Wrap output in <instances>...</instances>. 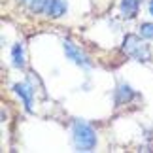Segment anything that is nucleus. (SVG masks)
Instances as JSON below:
<instances>
[{
  "label": "nucleus",
  "mask_w": 153,
  "mask_h": 153,
  "mask_svg": "<svg viewBox=\"0 0 153 153\" xmlns=\"http://www.w3.org/2000/svg\"><path fill=\"white\" fill-rule=\"evenodd\" d=\"M72 142L78 151H93L97 148L95 128L81 119H74L72 121Z\"/></svg>",
  "instance_id": "obj_1"
},
{
  "label": "nucleus",
  "mask_w": 153,
  "mask_h": 153,
  "mask_svg": "<svg viewBox=\"0 0 153 153\" xmlns=\"http://www.w3.org/2000/svg\"><path fill=\"white\" fill-rule=\"evenodd\" d=\"M123 51H125V55H128L131 59H134V61H138V62H148L151 59L148 44H144L136 34L125 36V40H123Z\"/></svg>",
  "instance_id": "obj_2"
},
{
  "label": "nucleus",
  "mask_w": 153,
  "mask_h": 153,
  "mask_svg": "<svg viewBox=\"0 0 153 153\" xmlns=\"http://www.w3.org/2000/svg\"><path fill=\"white\" fill-rule=\"evenodd\" d=\"M62 48H64V55H66L74 64H78V66H81V68H91V66H93L91 59L87 57L74 42H70L68 38L62 40Z\"/></svg>",
  "instance_id": "obj_3"
},
{
  "label": "nucleus",
  "mask_w": 153,
  "mask_h": 153,
  "mask_svg": "<svg viewBox=\"0 0 153 153\" xmlns=\"http://www.w3.org/2000/svg\"><path fill=\"white\" fill-rule=\"evenodd\" d=\"M13 93L17 97L23 100V104H25V110L28 111V114H32V104H34V89L28 83H13Z\"/></svg>",
  "instance_id": "obj_4"
},
{
  "label": "nucleus",
  "mask_w": 153,
  "mask_h": 153,
  "mask_svg": "<svg viewBox=\"0 0 153 153\" xmlns=\"http://www.w3.org/2000/svg\"><path fill=\"white\" fill-rule=\"evenodd\" d=\"M136 98V93L132 91V87L128 83H119L115 89V95H114V100L115 106H123V104H128L131 100Z\"/></svg>",
  "instance_id": "obj_5"
},
{
  "label": "nucleus",
  "mask_w": 153,
  "mask_h": 153,
  "mask_svg": "<svg viewBox=\"0 0 153 153\" xmlns=\"http://www.w3.org/2000/svg\"><path fill=\"white\" fill-rule=\"evenodd\" d=\"M66 10H68L66 0H48L44 15H48V17H53V19H57V17H62L64 13H66Z\"/></svg>",
  "instance_id": "obj_6"
},
{
  "label": "nucleus",
  "mask_w": 153,
  "mask_h": 153,
  "mask_svg": "<svg viewBox=\"0 0 153 153\" xmlns=\"http://www.w3.org/2000/svg\"><path fill=\"white\" fill-rule=\"evenodd\" d=\"M140 4H142V0H121V6H119L121 15L125 19H134L138 15Z\"/></svg>",
  "instance_id": "obj_7"
},
{
  "label": "nucleus",
  "mask_w": 153,
  "mask_h": 153,
  "mask_svg": "<svg viewBox=\"0 0 153 153\" xmlns=\"http://www.w3.org/2000/svg\"><path fill=\"white\" fill-rule=\"evenodd\" d=\"M11 64H13V68H19V70L25 68V51H23L21 42H17L11 48Z\"/></svg>",
  "instance_id": "obj_8"
},
{
  "label": "nucleus",
  "mask_w": 153,
  "mask_h": 153,
  "mask_svg": "<svg viewBox=\"0 0 153 153\" xmlns=\"http://www.w3.org/2000/svg\"><path fill=\"white\" fill-rule=\"evenodd\" d=\"M23 2L28 6V10H30L32 13H44L48 0H23Z\"/></svg>",
  "instance_id": "obj_9"
},
{
  "label": "nucleus",
  "mask_w": 153,
  "mask_h": 153,
  "mask_svg": "<svg viewBox=\"0 0 153 153\" xmlns=\"http://www.w3.org/2000/svg\"><path fill=\"white\" fill-rule=\"evenodd\" d=\"M140 34H142V38L153 40V23H142L140 25Z\"/></svg>",
  "instance_id": "obj_10"
},
{
  "label": "nucleus",
  "mask_w": 153,
  "mask_h": 153,
  "mask_svg": "<svg viewBox=\"0 0 153 153\" xmlns=\"http://www.w3.org/2000/svg\"><path fill=\"white\" fill-rule=\"evenodd\" d=\"M148 10H149V15L153 17V0H149V6H148Z\"/></svg>",
  "instance_id": "obj_11"
}]
</instances>
